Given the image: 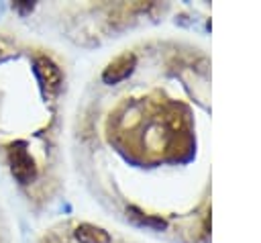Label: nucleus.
<instances>
[{
	"label": "nucleus",
	"mask_w": 261,
	"mask_h": 243,
	"mask_svg": "<svg viewBox=\"0 0 261 243\" xmlns=\"http://www.w3.org/2000/svg\"><path fill=\"white\" fill-rule=\"evenodd\" d=\"M177 51L137 47L104 65L77 127L94 190L126 221L167 231L161 182L194 161V104Z\"/></svg>",
	"instance_id": "f257e3e1"
},
{
	"label": "nucleus",
	"mask_w": 261,
	"mask_h": 243,
	"mask_svg": "<svg viewBox=\"0 0 261 243\" xmlns=\"http://www.w3.org/2000/svg\"><path fill=\"white\" fill-rule=\"evenodd\" d=\"M65 69L57 55L16 31H0V169L29 204L59 184Z\"/></svg>",
	"instance_id": "f03ea898"
},
{
	"label": "nucleus",
	"mask_w": 261,
	"mask_h": 243,
	"mask_svg": "<svg viewBox=\"0 0 261 243\" xmlns=\"http://www.w3.org/2000/svg\"><path fill=\"white\" fill-rule=\"evenodd\" d=\"M39 243H124L118 241L108 229L98 227L94 223H75V225H59L45 233Z\"/></svg>",
	"instance_id": "7ed1b4c3"
},
{
	"label": "nucleus",
	"mask_w": 261,
	"mask_h": 243,
	"mask_svg": "<svg viewBox=\"0 0 261 243\" xmlns=\"http://www.w3.org/2000/svg\"><path fill=\"white\" fill-rule=\"evenodd\" d=\"M0 243H12V235H10V227H8V221L0 208Z\"/></svg>",
	"instance_id": "20e7f679"
}]
</instances>
